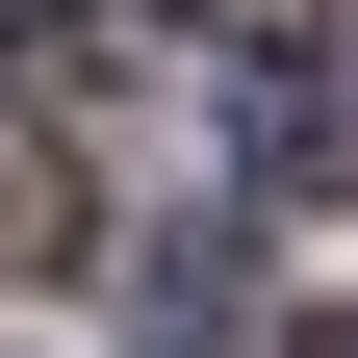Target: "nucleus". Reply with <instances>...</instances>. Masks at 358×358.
Segmentation results:
<instances>
[{
    "label": "nucleus",
    "mask_w": 358,
    "mask_h": 358,
    "mask_svg": "<svg viewBox=\"0 0 358 358\" xmlns=\"http://www.w3.org/2000/svg\"><path fill=\"white\" fill-rule=\"evenodd\" d=\"M77 256H103V179L52 103H0V282H77Z\"/></svg>",
    "instance_id": "1"
},
{
    "label": "nucleus",
    "mask_w": 358,
    "mask_h": 358,
    "mask_svg": "<svg viewBox=\"0 0 358 358\" xmlns=\"http://www.w3.org/2000/svg\"><path fill=\"white\" fill-rule=\"evenodd\" d=\"M205 26H231V52H256V77H282V52H307V0H205Z\"/></svg>",
    "instance_id": "2"
},
{
    "label": "nucleus",
    "mask_w": 358,
    "mask_h": 358,
    "mask_svg": "<svg viewBox=\"0 0 358 358\" xmlns=\"http://www.w3.org/2000/svg\"><path fill=\"white\" fill-rule=\"evenodd\" d=\"M282 358H358V333H282Z\"/></svg>",
    "instance_id": "3"
},
{
    "label": "nucleus",
    "mask_w": 358,
    "mask_h": 358,
    "mask_svg": "<svg viewBox=\"0 0 358 358\" xmlns=\"http://www.w3.org/2000/svg\"><path fill=\"white\" fill-rule=\"evenodd\" d=\"M0 26H26V0H0Z\"/></svg>",
    "instance_id": "4"
}]
</instances>
